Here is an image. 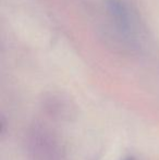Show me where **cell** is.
I'll return each mask as SVG.
<instances>
[{
  "label": "cell",
  "mask_w": 159,
  "mask_h": 160,
  "mask_svg": "<svg viewBox=\"0 0 159 160\" xmlns=\"http://www.w3.org/2000/svg\"><path fill=\"white\" fill-rule=\"evenodd\" d=\"M108 10L116 28L125 37H131L134 31L133 20L127 4L122 0H109Z\"/></svg>",
  "instance_id": "obj_1"
},
{
  "label": "cell",
  "mask_w": 159,
  "mask_h": 160,
  "mask_svg": "<svg viewBox=\"0 0 159 160\" xmlns=\"http://www.w3.org/2000/svg\"><path fill=\"white\" fill-rule=\"evenodd\" d=\"M127 160H135V159H134V158H127Z\"/></svg>",
  "instance_id": "obj_2"
}]
</instances>
